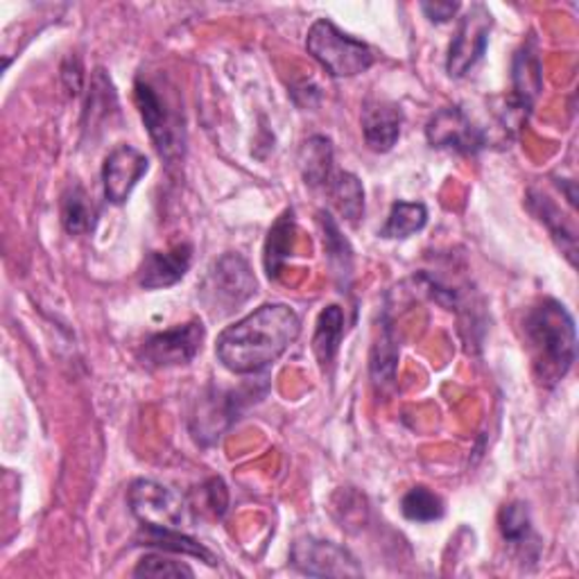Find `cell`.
<instances>
[{
	"mask_svg": "<svg viewBox=\"0 0 579 579\" xmlns=\"http://www.w3.org/2000/svg\"><path fill=\"white\" fill-rule=\"evenodd\" d=\"M295 220L293 210L283 214L276 224L270 229L268 243H266V270L270 279H276L283 270V262L293 252V241H295Z\"/></svg>",
	"mask_w": 579,
	"mask_h": 579,
	"instance_id": "23",
	"label": "cell"
},
{
	"mask_svg": "<svg viewBox=\"0 0 579 579\" xmlns=\"http://www.w3.org/2000/svg\"><path fill=\"white\" fill-rule=\"evenodd\" d=\"M342 214V218L349 222H358L364 216V191L362 183L356 175L351 172H335L333 181L326 189Z\"/></svg>",
	"mask_w": 579,
	"mask_h": 579,
	"instance_id": "20",
	"label": "cell"
},
{
	"mask_svg": "<svg viewBox=\"0 0 579 579\" xmlns=\"http://www.w3.org/2000/svg\"><path fill=\"white\" fill-rule=\"evenodd\" d=\"M306 48L331 77H356L374 64V50L342 33L329 18L312 23Z\"/></svg>",
	"mask_w": 579,
	"mask_h": 579,
	"instance_id": "4",
	"label": "cell"
},
{
	"mask_svg": "<svg viewBox=\"0 0 579 579\" xmlns=\"http://www.w3.org/2000/svg\"><path fill=\"white\" fill-rule=\"evenodd\" d=\"M134 100L162 159L168 164L179 162L186 152V127H183L181 107L175 93L162 91L159 85L141 75L134 85Z\"/></svg>",
	"mask_w": 579,
	"mask_h": 579,
	"instance_id": "3",
	"label": "cell"
},
{
	"mask_svg": "<svg viewBox=\"0 0 579 579\" xmlns=\"http://www.w3.org/2000/svg\"><path fill=\"white\" fill-rule=\"evenodd\" d=\"M401 512L412 523H433L443 516V503L435 491L412 487L401 500Z\"/></svg>",
	"mask_w": 579,
	"mask_h": 579,
	"instance_id": "26",
	"label": "cell"
},
{
	"mask_svg": "<svg viewBox=\"0 0 579 579\" xmlns=\"http://www.w3.org/2000/svg\"><path fill=\"white\" fill-rule=\"evenodd\" d=\"M514 95L512 104L523 114H528L532 110V104L541 91L543 85V73H541V62H539V52L537 43L528 41L523 43V48L516 52L514 57Z\"/></svg>",
	"mask_w": 579,
	"mask_h": 579,
	"instance_id": "14",
	"label": "cell"
},
{
	"mask_svg": "<svg viewBox=\"0 0 579 579\" xmlns=\"http://www.w3.org/2000/svg\"><path fill=\"white\" fill-rule=\"evenodd\" d=\"M150 162L143 152L131 145H118L110 152L102 166V189L107 202L120 206L129 200L131 191L147 175Z\"/></svg>",
	"mask_w": 579,
	"mask_h": 579,
	"instance_id": "11",
	"label": "cell"
},
{
	"mask_svg": "<svg viewBox=\"0 0 579 579\" xmlns=\"http://www.w3.org/2000/svg\"><path fill=\"white\" fill-rule=\"evenodd\" d=\"M206 329L200 320L172 326L168 331L150 335L141 347V360L154 370L189 364L202 351Z\"/></svg>",
	"mask_w": 579,
	"mask_h": 579,
	"instance_id": "6",
	"label": "cell"
},
{
	"mask_svg": "<svg viewBox=\"0 0 579 579\" xmlns=\"http://www.w3.org/2000/svg\"><path fill=\"white\" fill-rule=\"evenodd\" d=\"M293 564L304 575L312 577H360L362 570L351 557V552L333 541L299 539L293 545Z\"/></svg>",
	"mask_w": 579,
	"mask_h": 579,
	"instance_id": "10",
	"label": "cell"
},
{
	"mask_svg": "<svg viewBox=\"0 0 579 579\" xmlns=\"http://www.w3.org/2000/svg\"><path fill=\"white\" fill-rule=\"evenodd\" d=\"M500 535L514 548V550H525L530 545H539V539L532 530V518L530 510L525 503H510L500 512Z\"/></svg>",
	"mask_w": 579,
	"mask_h": 579,
	"instance_id": "19",
	"label": "cell"
},
{
	"mask_svg": "<svg viewBox=\"0 0 579 579\" xmlns=\"http://www.w3.org/2000/svg\"><path fill=\"white\" fill-rule=\"evenodd\" d=\"M62 224L70 235H82L95 227V206L82 186H70L62 197Z\"/></svg>",
	"mask_w": 579,
	"mask_h": 579,
	"instance_id": "22",
	"label": "cell"
},
{
	"mask_svg": "<svg viewBox=\"0 0 579 579\" xmlns=\"http://www.w3.org/2000/svg\"><path fill=\"white\" fill-rule=\"evenodd\" d=\"M118 107L116 104V91L114 85L104 70H95L93 82H91V93L87 102V114H85V129H93L100 123L110 118V114Z\"/></svg>",
	"mask_w": 579,
	"mask_h": 579,
	"instance_id": "24",
	"label": "cell"
},
{
	"mask_svg": "<svg viewBox=\"0 0 579 579\" xmlns=\"http://www.w3.org/2000/svg\"><path fill=\"white\" fill-rule=\"evenodd\" d=\"M403 114L397 104L372 100L362 110V134L374 152H389L401 137Z\"/></svg>",
	"mask_w": 579,
	"mask_h": 579,
	"instance_id": "13",
	"label": "cell"
},
{
	"mask_svg": "<svg viewBox=\"0 0 579 579\" xmlns=\"http://www.w3.org/2000/svg\"><path fill=\"white\" fill-rule=\"evenodd\" d=\"M206 505L214 510L216 516H222L227 512V489H224V483L220 478H214L206 487Z\"/></svg>",
	"mask_w": 579,
	"mask_h": 579,
	"instance_id": "28",
	"label": "cell"
},
{
	"mask_svg": "<svg viewBox=\"0 0 579 579\" xmlns=\"http://www.w3.org/2000/svg\"><path fill=\"white\" fill-rule=\"evenodd\" d=\"M491 28H493L491 12L480 3L471 5L458 25V33L449 50V60H446V70H449L451 77L460 80V77H464L483 60Z\"/></svg>",
	"mask_w": 579,
	"mask_h": 579,
	"instance_id": "7",
	"label": "cell"
},
{
	"mask_svg": "<svg viewBox=\"0 0 579 579\" xmlns=\"http://www.w3.org/2000/svg\"><path fill=\"white\" fill-rule=\"evenodd\" d=\"M143 545H152V548H162L166 552H175V555H189L195 557L208 566H216L218 559L214 552L208 548H204L200 541L191 539L183 535L181 530H152V528H143L141 535Z\"/></svg>",
	"mask_w": 579,
	"mask_h": 579,
	"instance_id": "17",
	"label": "cell"
},
{
	"mask_svg": "<svg viewBox=\"0 0 579 579\" xmlns=\"http://www.w3.org/2000/svg\"><path fill=\"white\" fill-rule=\"evenodd\" d=\"M523 333L539 383L555 387L575 362L577 333L570 312L557 299H543L525 314Z\"/></svg>",
	"mask_w": 579,
	"mask_h": 579,
	"instance_id": "2",
	"label": "cell"
},
{
	"mask_svg": "<svg viewBox=\"0 0 579 579\" xmlns=\"http://www.w3.org/2000/svg\"><path fill=\"white\" fill-rule=\"evenodd\" d=\"M301 333L299 314L285 304H266L218 335V360L231 374L252 376L274 364Z\"/></svg>",
	"mask_w": 579,
	"mask_h": 579,
	"instance_id": "1",
	"label": "cell"
},
{
	"mask_svg": "<svg viewBox=\"0 0 579 579\" xmlns=\"http://www.w3.org/2000/svg\"><path fill=\"white\" fill-rule=\"evenodd\" d=\"M301 175L308 186L312 189H329V183L335 177L333 170V147L326 137H312L301 147Z\"/></svg>",
	"mask_w": 579,
	"mask_h": 579,
	"instance_id": "15",
	"label": "cell"
},
{
	"mask_svg": "<svg viewBox=\"0 0 579 579\" xmlns=\"http://www.w3.org/2000/svg\"><path fill=\"white\" fill-rule=\"evenodd\" d=\"M426 137L433 147L455 154H476L487 147L485 131L460 107L439 110L426 127Z\"/></svg>",
	"mask_w": 579,
	"mask_h": 579,
	"instance_id": "9",
	"label": "cell"
},
{
	"mask_svg": "<svg viewBox=\"0 0 579 579\" xmlns=\"http://www.w3.org/2000/svg\"><path fill=\"white\" fill-rule=\"evenodd\" d=\"M421 10L433 23H446L460 12V3H421Z\"/></svg>",
	"mask_w": 579,
	"mask_h": 579,
	"instance_id": "29",
	"label": "cell"
},
{
	"mask_svg": "<svg viewBox=\"0 0 579 579\" xmlns=\"http://www.w3.org/2000/svg\"><path fill=\"white\" fill-rule=\"evenodd\" d=\"M428 222V208L421 202H394L385 227L381 229L383 239L403 241L412 233H419Z\"/></svg>",
	"mask_w": 579,
	"mask_h": 579,
	"instance_id": "18",
	"label": "cell"
},
{
	"mask_svg": "<svg viewBox=\"0 0 579 579\" xmlns=\"http://www.w3.org/2000/svg\"><path fill=\"white\" fill-rule=\"evenodd\" d=\"M530 206H532V210H535V216H537V218L550 229V233L555 235V239L559 241L562 252L568 256V260L575 266L577 239H575L572 227H566V224H564V216L559 214V208H557V206H552L545 197H537L535 193H532Z\"/></svg>",
	"mask_w": 579,
	"mask_h": 579,
	"instance_id": "25",
	"label": "cell"
},
{
	"mask_svg": "<svg viewBox=\"0 0 579 579\" xmlns=\"http://www.w3.org/2000/svg\"><path fill=\"white\" fill-rule=\"evenodd\" d=\"M320 220H322V229H324V249H326L329 266H331L333 274L339 279V283L345 285V281L349 283L351 270H353L351 245L347 243V239L342 235L337 222L329 214H322Z\"/></svg>",
	"mask_w": 579,
	"mask_h": 579,
	"instance_id": "21",
	"label": "cell"
},
{
	"mask_svg": "<svg viewBox=\"0 0 579 579\" xmlns=\"http://www.w3.org/2000/svg\"><path fill=\"white\" fill-rule=\"evenodd\" d=\"M345 335V312L339 306H329L320 312L318 329H314L312 349L322 364H331L339 351V342Z\"/></svg>",
	"mask_w": 579,
	"mask_h": 579,
	"instance_id": "16",
	"label": "cell"
},
{
	"mask_svg": "<svg viewBox=\"0 0 579 579\" xmlns=\"http://www.w3.org/2000/svg\"><path fill=\"white\" fill-rule=\"evenodd\" d=\"M193 262V247L181 243L170 252H150L143 260L139 281L145 290H162L179 283Z\"/></svg>",
	"mask_w": 579,
	"mask_h": 579,
	"instance_id": "12",
	"label": "cell"
},
{
	"mask_svg": "<svg viewBox=\"0 0 579 579\" xmlns=\"http://www.w3.org/2000/svg\"><path fill=\"white\" fill-rule=\"evenodd\" d=\"M137 577H164V579H181V577H193L195 572L181 562L168 559L164 555H145L139 566L134 568Z\"/></svg>",
	"mask_w": 579,
	"mask_h": 579,
	"instance_id": "27",
	"label": "cell"
},
{
	"mask_svg": "<svg viewBox=\"0 0 579 579\" xmlns=\"http://www.w3.org/2000/svg\"><path fill=\"white\" fill-rule=\"evenodd\" d=\"M129 507L141 523V528L152 530H181L186 520V503L183 498L154 480H137L129 487Z\"/></svg>",
	"mask_w": 579,
	"mask_h": 579,
	"instance_id": "5",
	"label": "cell"
},
{
	"mask_svg": "<svg viewBox=\"0 0 579 579\" xmlns=\"http://www.w3.org/2000/svg\"><path fill=\"white\" fill-rule=\"evenodd\" d=\"M206 295L208 304L214 306L210 310L224 308V312H231L233 308L249 301L256 295V279L247 260L239 254L222 256L208 276Z\"/></svg>",
	"mask_w": 579,
	"mask_h": 579,
	"instance_id": "8",
	"label": "cell"
}]
</instances>
